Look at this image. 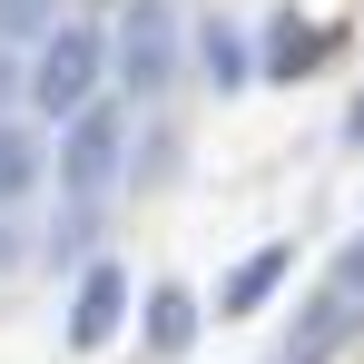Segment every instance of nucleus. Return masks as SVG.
<instances>
[{
  "instance_id": "6e6552de",
  "label": "nucleus",
  "mask_w": 364,
  "mask_h": 364,
  "mask_svg": "<svg viewBox=\"0 0 364 364\" xmlns=\"http://www.w3.org/2000/svg\"><path fill=\"white\" fill-rule=\"evenodd\" d=\"M148 345H158V355H187V345H197V296H187V286H158V296H148Z\"/></svg>"
},
{
  "instance_id": "ddd939ff",
  "label": "nucleus",
  "mask_w": 364,
  "mask_h": 364,
  "mask_svg": "<svg viewBox=\"0 0 364 364\" xmlns=\"http://www.w3.org/2000/svg\"><path fill=\"white\" fill-rule=\"evenodd\" d=\"M345 138H355V148H364V99H355V109H345Z\"/></svg>"
},
{
  "instance_id": "0eeeda50",
  "label": "nucleus",
  "mask_w": 364,
  "mask_h": 364,
  "mask_svg": "<svg viewBox=\"0 0 364 364\" xmlns=\"http://www.w3.org/2000/svg\"><path fill=\"white\" fill-rule=\"evenodd\" d=\"M315 60H325V30H305L296 10H286V20L266 30V79H286V89H296V79H305Z\"/></svg>"
},
{
  "instance_id": "f257e3e1",
  "label": "nucleus",
  "mask_w": 364,
  "mask_h": 364,
  "mask_svg": "<svg viewBox=\"0 0 364 364\" xmlns=\"http://www.w3.org/2000/svg\"><path fill=\"white\" fill-rule=\"evenodd\" d=\"M99 79H109V40L89 30V20H60V30H40V50H30V109L40 119H79V109H99Z\"/></svg>"
},
{
  "instance_id": "9b49d317",
  "label": "nucleus",
  "mask_w": 364,
  "mask_h": 364,
  "mask_svg": "<svg viewBox=\"0 0 364 364\" xmlns=\"http://www.w3.org/2000/svg\"><path fill=\"white\" fill-rule=\"evenodd\" d=\"M10 99H30V69H20L10 50H0V119H10Z\"/></svg>"
},
{
  "instance_id": "423d86ee",
  "label": "nucleus",
  "mask_w": 364,
  "mask_h": 364,
  "mask_svg": "<svg viewBox=\"0 0 364 364\" xmlns=\"http://www.w3.org/2000/svg\"><path fill=\"white\" fill-rule=\"evenodd\" d=\"M197 69H207V89H246V79H256L237 20H197Z\"/></svg>"
},
{
  "instance_id": "1a4fd4ad",
  "label": "nucleus",
  "mask_w": 364,
  "mask_h": 364,
  "mask_svg": "<svg viewBox=\"0 0 364 364\" xmlns=\"http://www.w3.org/2000/svg\"><path fill=\"white\" fill-rule=\"evenodd\" d=\"M30 178H40V148H30V128H10V119H0V207H10Z\"/></svg>"
},
{
  "instance_id": "9d476101",
  "label": "nucleus",
  "mask_w": 364,
  "mask_h": 364,
  "mask_svg": "<svg viewBox=\"0 0 364 364\" xmlns=\"http://www.w3.org/2000/svg\"><path fill=\"white\" fill-rule=\"evenodd\" d=\"M0 30H10V40H20V30H60V20H50V10H40V0H0Z\"/></svg>"
},
{
  "instance_id": "f8f14e48",
  "label": "nucleus",
  "mask_w": 364,
  "mask_h": 364,
  "mask_svg": "<svg viewBox=\"0 0 364 364\" xmlns=\"http://www.w3.org/2000/svg\"><path fill=\"white\" fill-rule=\"evenodd\" d=\"M10 266H20V227L0 217V276H10Z\"/></svg>"
},
{
  "instance_id": "f03ea898",
  "label": "nucleus",
  "mask_w": 364,
  "mask_h": 364,
  "mask_svg": "<svg viewBox=\"0 0 364 364\" xmlns=\"http://www.w3.org/2000/svg\"><path fill=\"white\" fill-rule=\"evenodd\" d=\"M178 50H187V30H178V10H168V0H128V10H119L109 60H119V79L138 89V99L178 89Z\"/></svg>"
},
{
  "instance_id": "20e7f679",
  "label": "nucleus",
  "mask_w": 364,
  "mask_h": 364,
  "mask_svg": "<svg viewBox=\"0 0 364 364\" xmlns=\"http://www.w3.org/2000/svg\"><path fill=\"white\" fill-rule=\"evenodd\" d=\"M119 325H128V276H119V266H89V276H79V296H69V345H79V355H99Z\"/></svg>"
},
{
  "instance_id": "7ed1b4c3",
  "label": "nucleus",
  "mask_w": 364,
  "mask_h": 364,
  "mask_svg": "<svg viewBox=\"0 0 364 364\" xmlns=\"http://www.w3.org/2000/svg\"><path fill=\"white\" fill-rule=\"evenodd\" d=\"M128 168V119L99 99V109H79L60 138V197L69 207H89V197H109V178Z\"/></svg>"
},
{
  "instance_id": "39448f33",
  "label": "nucleus",
  "mask_w": 364,
  "mask_h": 364,
  "mask_svg": "<svg viewBox=\"0 0 364 364\" xmlns=\"http://www.w3.org/2000/svg\"><path fill=\"white\" fill-rule=\"evenodd\" d=\"M286 266H296V246H256L237 276H227V296H217V315H256V305L286 286Z\"/></svg>"
}]
</instances>
